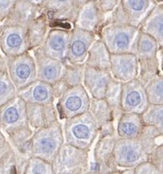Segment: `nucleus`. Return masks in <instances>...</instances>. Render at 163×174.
Listing matches in <instances>:
<instances>
[{
	"label": "nucleus",
	"mask_w": 163,
	"mask_h": 174,
	"mask_svg": "<svg viewBox=\"0 0 163 174\" xmlns=\"http://www.w3.org/2000/svg\"><path fill=\"white\" fill-rule=\"evenodd\" d=\"M100 39L110 54L132 53L136 55L140 29L130 24L107 23L101 26Z\"/></svg>",
	"instance_id": "obj_1"
},
{
	"label": "nucleus",
	"mask_w": 163,
	"mask_h": 174,
	"mask_svg": "<svg viewBox=\"0 0 163 174\" xmlns=\"http://www.w3.org/2000/svg\"><path fill=\"white\" fill-rule=\"evenodd\" d=\"M65 120L63 130L65 143L90 150L98 137L99 129L89 112Z\"/></svg>",
	"instance_id": "obj_2"
},
{
	"label": "nucleus",
	"mask_w": 163,
	"mask_h": 174,
	"mask_svg": "<svg viewBox=\"0 0 163 174\" xmlns=\"http://www.w3.org/2000/svg\"><path fill=\"white\" fill-rule=\"evenodd\" d=\"M63 143V126L57 121L34 131L31 140L32 156L51 163Z\"/></svg>",
	"instance_id": "obj_3"
},
{
	"label": "nucleus",
	"mask_w": 163,
	"mask_h": 174,
	"mask_svg": "<svg viewBox=\"0 0 163 174\" xmlns=\"http://www.w3.org/2000/svg\"><path fill=\"white\" fill-rule=\"evenodd\" d=\"M90 150L64 143L53 159V174L89 173Z\"/></svg>",
	"instance_id": "obj_4"
},
{
	"label": "nucleus",
	"mask_w": 163,
	"mask_h": 174,
	"mask_svg": "<svg viewBox=\"0 0 163 174\" xmlns=\"http://www.w3.org/2000/svg\"><path fill=\"white\" fill-rule=\"evenodd\" d=\"M117 134L98 136L93 151L94 162L89 163V173H116L121 170L117 166L113 156Z\"/></svg>",
	"instance_id": "obj_5"
},
{
	"label": "nucleus",
	"mask_w": 163,
	"mask_h": 174,
	"mask_svg": "<svg viewBox=\"0 0 163 174\" xmlns=\"http://www.w3.org/2000/svg\"><path fill=\"white\" fill-rule=\"evenodd\" d=\"M113 156L117 166L123 168H134L148 159V154L138 138L125 139L118 137L115 141Z\"/></svg>",
	"instance_id": "obj_6"
},
{
	"label": "nucleus",
	"mask_w": 163,
	"mask_h": 174,
	"mask_svg": "<svg viewBox=\"0 0 163 174\" xmlns=\"http://www.w3.org/2000/svg\"><path fill=\"white\" fill-rule=\"evenodd\" d=\"M7 58V74L18 90L37 79L36 65L29 51Z\"/></svg>",
	"instance_id": "obj_7"
},
{
	"label": "nucleus",
	"mask_w": 163,
	"mask_h": 174,
	"mask_svg": "<svg viewBox=\"0 0 163 174\" xmlns=\"http://www.w3.org/2000/svg\"><path fill=\"white\" fill-rule=\"evenodd\" d=\"M90 97L83 85L71 87L59 98L57 109L63 119L88 112Z\"/></svg>",
	"instance_id": "obj_8"
},
{
	"label": "nucleus",
	"mask_w": 163,
	"mask_h": 174,
	"mask_svg": "<svg viewBox=\"0 0 163 174\" xmlns=\"http://www.w3.org/2000/svg\"><path fill=\"white\" fill-rule=\"evenodd\" d=\"M0 49L7 57L29 51L27 28L15 25H2L0 28Z\"/></svg>",
	"instance_id": "obj_9"
},
{
	"label": "nucleus",
	"mask_w": 163,
	"mask_h": 174,
	"mask_svg": "<svg viewBox=\"0 0 163 174\" xmlns=\"http://www.w3.org/2000/svg\"><path fill=\"white\" fill-rule=\"evenodd\" d=\"M1 130L6 135L29 126L26 115V102L19 96L0 107Z\"/></svg>",
	"instance_id": "obj_10"
},
{
	"label": "nucleus",
	"mask_w": 163,
	"mask_h": 174,
	"mask_svg": "<svg viewBox=\"0 0 163 174\" xmlns=\"http://www.w3.org/2000/svg\"><path fill=\"white\" fill-rule=\"evenodd\" d=\"M148 105L145 85L137 78L123 83L121 99L122 112L141 114Z\"/></svg>",
	"instance_id": "obj_11"
},
{
	"label": "nucleus",
	"mask_w": 163,
	"mask_h": 174,
	"mask_svg": "<svg viewBox=\"0 0 163 174\" xmlns=\"http://www.w3.org/2000/svg\"><path fill=\"white\" fill-rule=\"evenodd\" d=\"M34 60L36 65L37 79L52 84L63 78L66 61H60L46 55L41 48L34 49Z\"/></svg>",
	"instance_id": "obj_12"
},
{
	"label": "nucleus",
	"mask_w": 163,
	"mask_h": 174,
	"mask_svg": "<svg viewBox=\"0 0 163 174\" xmlns=\"http://www.w3.org/2000/svg\"><path fill=\"white\" fill-rule=\"evenodd\" d=\"M110 71L113 79L122 83L136 79L138 58L132 53L111 54Z\"/></svg>",
	"instance_id": "obj_13"
},
{
	"label": "nucleus",
	"mask_w": 163,
	"mask_h": 174,
	"mask_svg": "<svg viewBox=\"0 0 163 174\" xmlns=\"http://www.w3.org/2000/svg\"><path fill=\"white\" fill-rule=\"evenodd\" d=\"M95 39V33L73 27L70 30L67 61L70 63H85L89 48Z\"/></svg>",
	"instance_id": "obj_14"
},
{
	"label": "nucleus",
	"mask_w": 163,
	"mask_h": 174,
	"mask_svg": "<svg viewBox=\"0 0 163 174\" xmlns=\"http://www.w3.org/2000/svg\"><path fill=\"white\" fill-rule=\"evenodd\" d=\"M105 13L99 8L95 0H88L78 9L73 27L96 34L105 20Z\"/></svg>",
	"instance_id": "obj_15"
},
{
	"label": "nucleus",
	"mask_w": 163,
	"mask_h": 174,
	"mask_svg": "<svg viewBox=\"0 0 163 174\" xmlns=\"http://www.w3.org/2000/svg\"><path fill=\"white\" fill-rule=\"evenodd\" d=\"M88 112L98 127V136L116 134V128L114 125L115 119L112 111L103 98L95 99L90 97Z\"/></svg>",
	"instance_id": "obj_16"
},
{
	"label": "nucleus",
	"mask_w": 163,
	"mask_h": 174,
	"mask_svg": "<svg viewBox=\"0 0 163 174\" xmlns=\"http://www.w3.org/2000/svg\"><path fill=\"white\" fill-rule=\"evenodd\" d=\"M70 31L55 28L49 31L44 43L41 48L46 55L54 59L67 61Z\"/></svg>",
	"instance_id": "obj_17"
},
{
	"label": "nucleus",
	"mask_w": 163,
	"mask_h": 174,
	"mask_svg": "<svg viewBox=\"0 0 163 174\" xmlns=\"http://www.w3.org/2000/svg\"><path fill=\"white\" fill-rule=\"evenodd\" d=\"M112 78L110 70L98 69L85 65L82 85L91 98L102 99Z\"/></svg>",
	"instance_id": "obj_18"
},
{
	"label": "nucleus",
	"mask_w": 163,
	"mask_h": 174,
	"mask_svg": "<svg viewBox=\"0 0 163 174\" xmlns=\"http://www.w3.org/2000/svg\"><path fill=\"white\" fill-rule=\"evenodd\" d=\"M17 96L26 103L46 105L55 101L51 84L35 79L23 88L17 91Z\"/></svg>",
	"instance_id": "obj_19"
},
{
	"label": "nucleus",
	"mask_w": 163,
	"mask_h": 174,
	"mask_svg": "<svg viewBox=\"0 0 163 174\" xmlns=\"http://www.w3.org/2000/svg\"><path fill=\"white\" fill-rule=\"evenodd\" d=\"M42 7L24 0H16L14 7L7 18L2 21V25H15L27 28L41 13Z\"/></svg>",
	"instance_id": "obj_20"
},
{
	"label": "nucleus",
	"mask_w": 163,
	"mask_h": 174,
	"mask_svg": "<svg viewBox=\"0 0 163 174\" xmlns=\"http://www.w3.org/2000/svg\"><path fill=\"white\" fill-rule=\"evenodd\" d=\"M119 3L126 14L129 24L138 28L158 4L155 0H120Z\"/></svg>",
	"instance_id": "obj_21"
},
{
	"label": "nucleus",
	"mask_w": 163,
	"mask_h": 174,
	"mask_svg": "<svg viewBox=\"0 0 163 174\" xmlns=\"http://www.w3.org/2000/svg\"><path fill=\"white\" fill-rule=\"evenodd\" d=\"M140 33L152 37L159 47L163 46V5L158 3L139 27Z\"/></svg>",
	"instance_id": "obj_22"
},
{
	"label": "nucleus",
	"mask_w": 163,
	"mask_h": 174,
	"mask_svg": "<svg viewBox=\"0 0 163 174\" xmlns=\"http://www.w3.org/2000/svg\"><path fill=\"white\" fill-rule=\"evenodd\" d=\"M42 8L50 13L54 20L73 23L79 9L73 0H45Z\"/></svg>",
	"instance_id": "obj_23"
},
{
	"label": "nucleus",
	"mask_w": 163,
	"mask_h": 174,
	"mask_svg": "<svg viewBox=\"0 0 163 174\" xmlns=\"http://www.w3.org/2000/svg\"><path fill=\"white\" fill-rule=\"evenodd\" d=\"M140 114L122 112L118 119L116 134L119 138H138L143 128Z\"/></svg>",
	"instance_id": "obj_24"
},
{
	"label": "nucleus",
	"mask_w": 163,
	"mask_h": 174,
	"mask_svg": "<svg viewBox=\"0 0 163 174\" xmlns=\"http://www.w3.org/2000/svg\"><path fill=\"white\" fill-rule=\"evenodd\" d=\"M49 21L48 13L42 12L27 27L29 50L42 47L49 31Z\"/></svg>",
	"instance_id": "obj_25"
},
{
	"label": "nucleus",
	"mask_w": 163,
	"mask_h": 174,
	"mask_svg": "<svg viewBox=\"0 0 163 174\" xmlns=\"http://www.w3.org/2000/svg\"><path fill=\"white\" fill-rule=\"evenodd\" d=\"M110 55L104 42L96 38L89 48L85 64L95 69L110 70Z\"/></svg>",
	"instance_id": "obj_26"
},
{
	"label": "nucleus",
	"mask_w": 163,
	"mask_h": 174,
	"mask_svg": "<svg viewBox=\"0 0 163 174\" xmlns=\"http://www.w3.org/2000/svg\"><path fill=\"white\" fill-rule=\"evenodd\" d=\"M34 131L29 126L20 128L7 134V138L17 154L31 157V140Z\"/></svg>",
	"instance_id": "obj_27"
},
{
	"label": "nucleus",
	"mask_w": 163,
	"mask_h": 174,
	"mask_svg": "<svg viewBox=\"0 0 163 174\" xmlns=\"http://www.w3.org/2000/svg\"><path fill=\"white\" fill-rule=\"evenodd\" d=\"M16 173L15 154L0 129V174Z\"/></svg>",
	"instance_id": "obj_28"
},
{
	"label": "nucleus",
	"mask_w": 163,
	"mask_h": 174,
	"mask_svg": "<svg viewBox=\"0 0 163 174\" xmlns=\"http://www.w3.org/2000/svg\"><path fill=\"white\" fill-rule=\"evenodd\" d=\"M160 65L157 57L138 59V71L137 79L146 86L148 83L158 76L162 75Z\"/></svg>",
	"instance_id": "obj_29"
},
{
	"label": "nucleus",
	"mask_w": 163,
	"mask_h": 174,
	"mask_svg": "<svg viewBox=\"0 0 163 174\" xmlns=\"http://www.w3.org/2000/svg\"><path fill=\"white\" fill-rule=\"evenodd\" d=\"M123 83L112 78L105 91L104 99L112 109L114 119H118L122 113L121 107V91Z\"/></svg>",
	"instance_id": "obj_30"
},
{
	"label": "nucleus",
	"mask_w": 163,
	"mask_h": 174,
	"mask_svg": "<svg viewBox=\"0 0 163 174\" xmlns=\"http://www.w3.org/2000/svg\"><path fill=\"white\" fill-rule=\"evenodd\" d=\"M160 49L161 48L159 47L157 42L152 37L145 33H140L136 53L138 59L157 57Z\"/></svg>",
	"instance_id": "obj_31"
},
{
	"label": "nucleus",
	"mask_w": 163,
	"mask_h": 174,
	"mask_svg": "<svg viewBox=\"0 0 163 174\" xmlns=\"http://www.w3.org/2000/svg\"><path fill=\"white\" fill-rule=\"evenodd\" d=\"M140 116L144 126L155 127L163 132V105L149 104Z\"/></svg>",
	"instance_id": "obj_32"
},
{
	"label": "nucleus",
	"mask_w": 163,
	"mask_h": 174,
	"mask_svg": "<svg viewBox=\"0 0 163 174\" xmlns=\"http://www.w3.org/2000/svg\"><path fill=\"white\" fill-rule=\"evenodd\" d=\"M26 115L28 124L33 131L46 126L44 105L26 103Z\"/></svg>",
	"instance_id": "obj_33"
},
{
	"label": "nucleus",
	"mask_w": 163,
	"mask_h": 174,
	"mask_svg": "<svg viewBox=\"0 0 163 174\" xmlns=\"http://www.w3.org/2000/svg\"><path fill=\"white\" fill-rule=\"evenodd\" d=\"M163 132L157 128L152 126H143L140 135L139 136L143 147L148 154L160 144H157V139L162 137ZM161 144V143H160Z\"/></svg>",
	"instance_id": "obj_34"
},
{
	"label": "nucleus",
	"mask_w": 163,
	"mask_h": 174,
	"mask_svg": "<svg viewBox=\"0 0 163 174\" xmlns=\"http://www.w3.org/2000/svg\"><path fill=\"white\" fill-rule=\"evenodd\" d=\"M85 69V63H70L66 61L63 79L70 87L82 85Z\"/></svg>",
	"instance_id": "obj_35"
},
{
	"label": "nucleus",
	"mask_w": 163,
	"mask_h": 174,
	"mask_svg": "<svg viewBox=\"0 0 163 174\" xmlns=\"http://www.w3.org/2000/svg\"><path fill=\"white\" fill-rule=\"evenodd\" d=\"M149 104L163 105V77L158 76L145 86Z\"/></svg>",
	"instance_id": "obj_36"
},
{
	"label": "nucleus",
	"mask_w": 163,
	"mask_h": 174,
	"mask_svg": "<svg viewBox=\"0 0 163 174\" xmlns=\"http://www.w3.org/2000/svg\"><path fill=\"white\" fill-rule=\"evenodd\" d=\"M17 96V89L7 71L0 72V107Z\"/></svg>",
	"instance_id": "obj_37"
},
{
	"label": "nucleus",
	"mask_w": 163,
	"mask_h": 174,
	"mask_svg": "<svg viewBox=\"0 0 163 174\" xmlns=\"http://www.w3.org/2000/svg\"><path fill=\"white\" fill-rule=\"evenodd\" d=\"M24 173L26 174H53L51 163L41 159V158L31 156L29 158Z\"/></svg>",
	"instance_id": "obj_38"
},
{
	"label": "nucleus",
	"mask_w": 163,
	"mask_h": 174,
	"mask_svg": "<svg viewBox=\"0 0 163 174\" xmlns=\"http://www.w3.org/2000/svg\"><path fill=\"white\" fill-rule=\"evenodd\" d=\"M148 161L154 164L163 173V146L160 144L148 154Z\"/></svg>",
	"instance_id": "obj_39"
},
{
	"label": "nucleus",
	"mask_w": 163,
	"mask_h": 174,
	"mask_svg": "<svg viewBox=\"0 0 163 174\" xmlns=\"http://www.w3.org/2000/svg\"><path fill=\"white\" fill-rule=\"evenodd\" d=\"M134 174H162L160 170L150 161L146 160L137 165L134 168Z\"/></svg>",
	"instance_id": "obj_40"
},
{
	"label": "nucleus",
	"mask_w": 163,
	"mask_h": 174,
	"mask_svg": "<svg viewBox=\"0 0 163 174\" xmlns=\"http://www.w3.org/2000/svg\"><path fill=\"white\" fill-rule=\"evenodd\" d=\"M112 16L110 19L108 23L112 24H129L128 18L126 14L125 13L124 9L122 8L120 3L117 5V7L113 10Z\"/></svg>",
	"instance_id": "obj_41"
},
{
	"label": "nucleus",
	"mask_w": 163,
	"mask_h": 174,
	"mask_svg": "<svg viewBox=\"0 0 163 174\" xmlns=\"http://www.w3.org/2000/svg\"><path fill=\"white\" fill-rule=\"evenodd\" d=\"M51 88H52L54 96H55V99H59V97L62 96L63 94L71 87L63 78L51 84Z\"/></svg>",
	"instance_id": "obj_42"
},
{
	"label": "nucleus",
	"mask_w": 163,
	"mask_h": 174,
	"mask_svg": "<svg viewBox=\"0 0 163 174\" xmlns=\"http://www.w3.org/2000/svg\"><path fill=\"white\" fill-rule=\"evenodd\" d=\"M16 0H0V22H2L14 7Z\"/></svg>",
	"instance_id": "obj_43"
},
{
	"label": "nucleus",
	"mask_w": 163,
	"mask_h": 174,
	"mask_svg": "<svg viewBox=\"0 0 163 174\" xmlns=\"http://www.w3.org/2000/svg\"><path fill=\"white\" fill-rule=\"evenodd\" d=\"M44 109L46 124V126L50 125L51 123L58 121V119H57V109L55 108V105H54V103L44 105Z\"/></svg>",
	"instance_id": "obj_44"
},
{
	"label": "nucleus",
	"mask_w": 163,
	"mask_h": 174,
	"mask_svg": "<svg viewBox=\"0 0 163 174\" xmlns=\"http://www.w3.org/2000/svg\"><path fill=\"white\" fill-rule=\"evenodd\" d=\"M99 8L104 13L112 12L120 2V0H96Z\"/></svg>",
	"instance_id": "obj_45"
},
{
	"label": "nucleus",
	"mask_w": 163,
	"mask_h": 174,
	"mask_svg": "<svg viewBox=\"0 0 163 174\" xmlns=\"http://www.w3.org/2000/svg\"><path fill=\"white\" fill-rule=\"evenodd\" d=\"M7 71V58L5 55H0V72Z\"/></svg>",
	"instance_id": "obj_46"
},
{
	"label": "nucleus",
	"mask_w": 163,
	"mask_h": 174,
	"mask_svg": "<svg viewBox=\"0 0 163 174\" xmlns=\"http://www.w3.org/2000/svg\"><path fill=\"white\" fill-rule=\"evenodd\" d=\"M24 1H27L28 2H30L32 4H34V5L40 6V7H42V5L45 0H24Z\"/></svg>",
	"instance_id": "obj_47"
},
{
	"label": "nucleus",
	"mask_w": 163,
	"mask_h": 174,
	"mask_svg": "<svg viewBox=\"0 0 163 174\" xmlns=\"http://www.w3.org/2000/svg\"><path fill=\"white\" fill-rule=\"evenodd\" d=\"M73 1H74V3L77 7L79 8L82 5H83L85 3H86L88 0H73Z\"/></svg>",
	"instance_id": "obj_48"
},
{
	"label": "nucleus",
	"mask_w": 163,
	"mask_h": 174,
	"mask_svg": "<svg viewBox=\"0 0 163 174\" xmlns=\"http://www.w3.org/2000/svg\"><path fill=\"white\" fill-rule=\"evenodd\" d=\"M155 1H156L157 3H161V2H162L163 0H155Z\"/></svg>",
	"instance_id": "obj_49"
},
{
	"label": "nucleus",
	"mask_w": 163,
	"mask_h": 174,
	"mask_svg": "<svg viewBox=\"0 0 163 174\" xmlns=\"http://www.w3.org/2000/svg\"><path fill=\"white\" fill-rule=\"evenodd\" d=\"M0 129H1V123H0Z\"/></svg>",
	"instance_id": "obj_50"
},
{
	"label": "nucleus",
	"mask_w": 163,
	"mask_h": 174,
	"mask_svg": "<svg viewBox=\"0 0 163 174\" xmlns=\"http://www.w3.org/2000/svg\"><path fill=\"white\" fill-rule=\"evenodd\" d=\"M95 1H96V0H95Z\"/></svg>",
	"instance_id": "obj_51"
}]
</instances>
